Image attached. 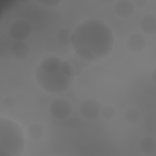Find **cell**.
Here are the masks:
<instances>
[{"instance_id":"obj_1","label":"cell","mask_w":156,"mask_h":156,"mask_svg":"<svg viewBox=\"0 0 156 156\" xmlns=\"http://www.w3.org/2000/svg\"><path fill=\"white\" fill-rule=\"evenodd\" d=\"M114 37L110 27L101 20L89 19L81 23L73 32V48L89 52L94 60L102 59L113 50Z\"/></svg>"},{"instance_id":"obj_2","label":"cell","mask_w":156,"mask_h":156,"mask_svg":"<svg viewBox=\"0 0 156 156\" xmlns=\"http://www.w3.org/2000/svg\"><path fill=\"white\" fill-rule=\"evenodd\" d=\"M35 79L43 90L49 93H60L73 82V79L66 76L61 69L55 73H46L37 68Z\"/></svg>"},{"instance_id":"obj_3","label":"cell","mask_w":156,"mask_h":156,"mask_svg":"<svg viewBox=\"0 0 156 156\" xmlns=\"http://www.w3.org/2000/svg\"><path fill=\"white\" fill-rule=\"evenodd\" d=\"M73 110L70 102L65 98H56L53 100L49 107V111L52 117L58 119L67 118Z\"/></svg>"},{"instance_id":"obj_4","label":"cell","mask_w":156,"mask_h":156,"mask_svg":"<svg viewBox=\"0 0 156 156\" xmlns=\"http://www.w3.org/2000/svg\"><path fill=\"white\" fill-rule=\"evenodd\" d=\"M101 105L99 101L92 98L83 100L79 107V112L82 118L94 120L100 116Z\"/></svg>"},{"instance_id":"obj_5","label":"cell","mask_w":156,"mask_h":156,"mask_svg":"<svg viewBox=\"0 0 156 156\" xmlns=\"http://www.w3.org/2000/svg\"><path fill=\"white\" fill-rule=\"evenodd\" d=\"M32 29L30 24L24 20H16L10 26V37L16 41H25L32 34Z\"/></svg>"},{"instance_id":"obj_6","label":"cell","mask_w":156,"mask_h":156,"mask_svg":"<svg viewBox=\"0 0 156 156\" xmlns=\"http://www.w3.org/2000/svg\"><path fill=\"white\" fill-rule=\"evenodd\" d=\"M146 45V40L140 33H133L129 35L126 41V46L132 52L138 53L143 51Z\"/></svg>"},{"instance_id":"obj_7","label":"cell","mask_w":156,"mask_h":156,"mask_svg":"<svg viewBox=\"0 0 156 156\" xmlns=\"http://www.w3.org/2000/svg\"><path fill=\"white\" fill-rule=\"evenodd\" d=\"M135 10V5L130 0L117 1L114 5V12L116 15L122 18L130 17Z\"/></svg>"},{"instance_id":"obj_8","label":"cell","mask_w":156,"mask_h":156,"mask_svg":"<svg viewBox=\"0 0 156 156\" xmlns=\"http://www.w3.org/2000/svg\"><path fill=\"white\" fill-rule=\"evenodd\" d=\"M11 55L18 60H23L27 57L30 52V47L25 41H16L10 48Z\"/></svg>"},{"instance_id":"obj_9","label":"cell","mask_w":156,"mask_h":156,"mask_svg":"<svg viewBox=\"0 0 156 156\" xmlns=\"http://www.w3.org/2000/svg\"><path fill=\"white\" fill-rule=\"evenodd\" d=\"M62 61L63 60L57 57L52 56L43 60L38 68L46 73H55L61 69Z\"/></svg>"},{"instance_id":"obj_10","label":"cell","mask_w":156,"mask_h":156,"mask_svg":"<svg viewBox=\"0 0 156 156\" xmlns=\"http://www.w3.org/2000/svg\"><path fill=\"white\" fill-rule=\"evenodd\" d=\"M140 26L143 32L149 35L156 32V16L154 14L149 13L144 15L140 20Z\"/></svg>"},{"instance_id":"obj_11","label":"cell","mask_w":156,"mask_h":156,"mask_svg":"<svg viewBox=\"0 0 156 156\" xmlns=\"http://www.w3.org/2000/svg\"><path fill=\"white\" fill-rule=\"evenodd\" d=\"M140 151L144 155H151L156 151V140L152 136L142 138L138 144Z\"/></svg>"},{"instance_id":"obj_12","label":"cell","mask_w":156,"mask_h":156,"mask_svg":"<svg viewBox=\"0 0 156 156\" xmlns=\"http://www.w3.org/2000/svg\"><path fill=\"white\" fill-rule=\"evenodd\" d=\"M72 35L73 31L70 29L66 27L62 28L56 33V41L59 45L63 47H68L71 45Z\"/></svg>"},{"instance_id":"obj_13","label":"cell","mask_w":156,"mask_h":156,"mask_svg":"<svg viewBox=\"0 0 156 156\" xmlns=\"http://www.w3.org/2000/svg\"><path fill=\"white\" fill-rule=\"evenodd\" d=\"M44 127L38 122L30 124L27 129L28 136L34 140H38L42 138L44 135Z\"/></svg>"},{"instance_id":"obj_14","label":"cell","mask_w":156,"mask_h":156,"mask_svg":"<svg viewBox=\"0 0 156 156\" xmlns=\"http://www.w3.org/2000/svg\"><path fill=\"white\" fill-rule=\"evenodd\" d=\"M140 113L139 110L135 108L130 107L127 108L123 113L124 120L129 124H133L139 121L140 119Z\"/></svg>"},{"instance_id":"obj_15","label":"cell","mask_w":156,"mask_h":156,"mask_svg":"<svg viewBox=\"0 0 156 156\" xmlns=\"http://www.w3.org/2000/svg\"><path fill=\"white\" fill-rule=\"evenodd\" d=\"M116 114L115 107L109 104L105 105L101 107L100 116L105 120H110L114 118Z\"/></svg>"},{"instance_id":"obj_16","label":"cell","mask_w":156,"mask_h":156,"mask_svg":"<svg viewBox=\"0 0 156 156\" xmlns=\"http://www.w3.org/2000/svg\"><path fill=\"white\" fill-rule=\"evenodd\" d=\"M2 104L7 108H12L16 105V100L12 96H7L2 99Z\"/></svg>"},{"instance_id":"obj_17","label":"cell","mask_w":156,"mask_h":156,"mask_svg":"<svg viewBox=\"0 0 156 156\" xmlns=\"http://www.w3.org/2000/svg\"><path fill=\"white\" fill-rule=\"evenodd\" d=\"M38 3L41 4L43 6L47 7H54L57 6L60 2L61 1H56V0H48V1H37Z\"/></svg>"},{"instance_id":"obj_18","label":"cell","mask_w":156,"mask_h":156,"mask_svg":"<svg viewBox=\"0 0 156 156\" xmlns=\"http://www.w3.org/2000/svg\"><path fill=\"white\" fill-rule=\"evenodd\" d=\"M133 2L134 5L136 6L138 8L143 9L147 5L148 1L146 0H135Z\"/></svg>"},{"instance_id":"obj_19","label":"cell","mask_w":156,"mask_h":156,"mask_svg":"<svg viewBox=\"0 0 156 156\" xmlns=\"http://www.w3.org/2000/svg\"><path fill=\"white\" fill-rule=\"evenodd\" d=\"M155 79H156V70L154 69L151 74V79L154 84H155Z\"/></svg>"}]
</instances>
